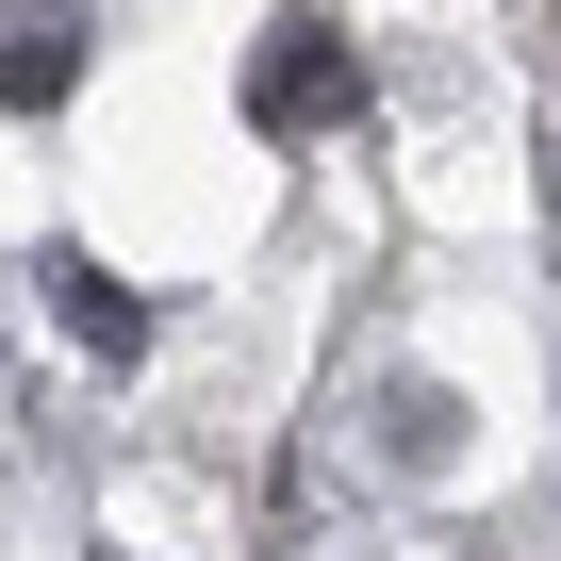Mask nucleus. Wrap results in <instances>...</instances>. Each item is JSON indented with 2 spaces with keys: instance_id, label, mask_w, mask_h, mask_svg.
Wrapping results in <instances>:
<instances>
[{
  "instance_id": "obj_3",
  "label": "nucleus",
  "mask_w": 561,
  "mask_h": 561,
  "mask_svg": "<svg viewBox=\"0 0 561 561\" xmlns=\"http://www.w3.org/2000/svg\"><path fill=\"white\" fill-rule=\"evenodd\" d=\"M50 314H67V331H83L100 364H133V347H149V314H133V280H100V264H50Z\"/></svg>"
},
{
  "instance_id": "obj_2",
  "label": "nucleus",
  "mask_w": 561,
  "mask_h": 561,
  "mask_svg": "<svg viewBox=\"0 0 561 561\" xmlns=\"http://www.w3.org/2000/svg\"><path fill=\"white\" fill-rule=\"evenodd\" d=\"M67 83H83V18H67V0H18V18H0V100L50 116Z\"/></svg>"
},
{
  "instance_id": "obj_1",
  "label": "nucleus",
  "mask_w": 561,
  "mask_h": 561,
  "mask_svg": "<svg viewBox=\"0 0 561 561\" xmlns=\"http://www.w3.org/2000/svg\"><path fill=\"white\" fill-rule=\"evenodd\" d=\"M347 100H364V67H347L331 18H280V34H264V67H248V116H264V133H331Z\"/></svg>"
}]
</instances>
